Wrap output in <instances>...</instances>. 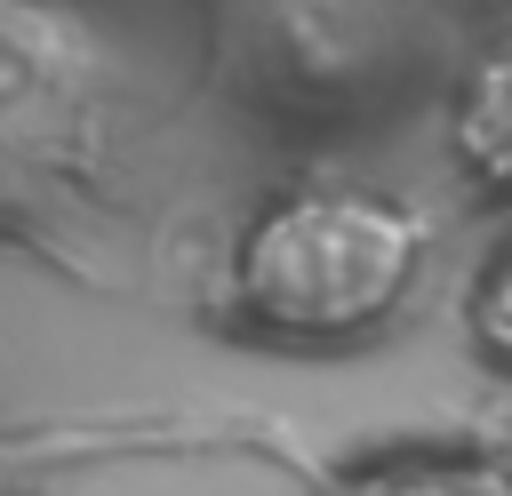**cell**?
<instances>
[{
	"label": "cell",
	"instance_id": "6da1fadb",
	"mask_svg": "<svg viewBox=\"0 0 512 496\" xmlns=\"http://www.w3.org/2000/svg\"><path fill=\"white\" fill-rule=\"evenodd\" d=\"M424 272V216L368 184H304L248 216L232 248V304L288 344H336L400 312Z\"/></svg>",
	"mask_w": 512,
	"mask_h": 496
},
{
	"label": "cell",
	"instance_id": "7a4b0ae2",
	"mask_svg": "<svg viewBox=\"0 0 512 496\" xmlns=\"http://www.w3.org/2000/svg\"><path fill=\"white\" fill-rule=\"evenodd\" d=\"M104 40L64 0H0V208L32 200L88 136Z\"/></svg>",
	"mask_w": 512,
	"mask_h": 496
},
{
	"label": "cell",
	"instance_id": "3957f363",
	"mask_svg": "<svg viewBox=\"0 0 512 496\" xmlns=\"http://www.w3.org/2000/svg\"><path fill=\"white\" fill-rule=\"evenodd\" d=\"M448 144H456L472 184L512 192V32L472 56V72L456 88V112H448Z\"/></svg>",
	"mask_w": 512,
	"mask_h": 496
},
{
	"label": "cell",
	"instance_id": "277c9868",
	"mask_svg": "<svg viewBox=\"0 0 512 496\" xmlns=\"http://www.w3.org/2000/svg\"><path fill=\"white\" fill-rule=\"evenodd\" d=\"M320 496H512V456L480 448H400L336 472Z\"/></svg>",
	"mask_w": 512,
	"mask_h": 496
},
{
	"label": "cell",
	"instance_id": "5b68a950",
	"mask_svg": "<svg viewBox=\"0 0 512 496\" xmlns=\"http://www.w3.org/2000/svg\"><path fill=\"white\" fill-rule=\"evenodd\" d=\"M472 336L496 368H512V256H496L488 280L472 288Z\"/></svg>",
	"mask_w": 512,
	"mask_h": 496
}]
</instances>
